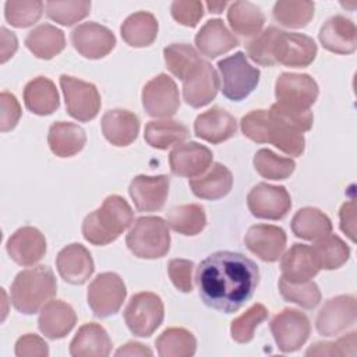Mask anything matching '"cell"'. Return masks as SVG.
<instances>
[{"label": "cell", "instance_id": "6da1fadb", "mask_svg": "<svg viewBox=\"0 0 357 357\" xmlns=\"http://www.w3.org/2000/svg\"><path fill=\"white\" fill-rule=\"evenodd\" d=\"M195 282L208 307L231 314L252 297L259 283V269L240 252L216 251L199 262Z\"/></svg>", "mask_w": 357, "mask_h": 357}, {"label": "cell", "instance_id": "7a4b0ae2", "mask_svg": "<svg viewBox=\"0 0 357 357\" xmlns=\"http://www.w3.org/2000/svg\"><path fill=\"white\" fill-rule=\"evenodd\" d=\"M134 223V212L128 202L120 195H109L103 204L85 216L82 236L93 245H106Z\"/></svg>", "mask_w": 357, "mask_h": 357}, {"label": "cell", "instance_id": "3957f363", "mask_svg": "<svg viewBox=\"0 0 357 357\" xmlns=\"http://www.w3.org/2000/svg\"><path fill=\"white\" fill-rule=\"evenodd\" d=\"M57 291L53 271L39 265L21 271L11 284V301L18 312L31 315L39 311Z\"/></svg>", "mask_w": 357, "mask_h": 357}, {"label": "cell", "instance_id": "277c9868", "mask_svg": "<svg viewBox=\"0 0 357 357\" xmlns=\"http://www.w3.org/2000/svg\"><path fill=\"white\" fill-rule=\"evenodd\" d=\"M243 134L258 144H273L289 156H300L305 148L304 135L272 119L269 110H252L241 119Z\"/></svg>", "mask_w": 357, "mask_h": 357}, {"label": "cell", "instance_id": "5b68a950", "mask_svg": "<svg viewBox=\"0 0 357 357\" xmlns=\"http://www.w3.org/2000/svg\"><path fill=\"white\" fill-rule=\"evenodd\" d=\"M126 244L137 258H162L170 250L169 225L159 216H141L132 223Z\"/></svg>", "mask_w": 357, "mask_h": 357}, {"label": "cell", "instance_id": "8992f818", "mask_svg": "<svg viewBox=\"0 0 357 357\" xmlns=\"http://www.w3.org/2000/svg\"><path fill=\"white\" fill-rule=\"evenodd\" d=\"M218 68L222 78V93L230 100L245 99L259 82V70L248 63L243 52L219 60Z\"/></svg>", "mask_w": 357, "mask_h": 357}, {"label": "cell", "instance_id": "52a82bcc", "mask_svg": "<svg viewBox=\"0 0 357 357\" xmlns=\"http://www.w3.org/2000/svg\"><path fill=\"white\" fill-rule=\"evenodd\" d=\"M165 307L162 298L151 291L134 294L126 310L124 321L130 332L139 337L151 336L163 322Z\"/></svg>", "mask_w": 357, "mask_h": 357}, {"label": "cell", "instance_id": "ba28073f", "mask_svg": "<svg viewBox=\"0 0 357 357\" xmlns=\"http://www.w3.org/2000/svg\"><path fill=\"white\" fill-rule=\"evenodd\" d=\"M126 296L123 279L114 272H103L89 283L86 298L95 317L107 318L119 312Z\"/></svg>", "mask_w": 357, "mask_h": 357}, {"label": "cell", "instance_id": "9c48e42d", "mask_svg": "<svg viewBox=\"0 0 357 357\" xmlns=\"http://www.w3.org/2000/svg\"><path fill=\"white\" fill-rule=\"evenodd\" d=\"M60 86L66 99L68 114L82 123L93 120L100 110V95L96 86L79 78L63 74Z\"/></svg>", "mask_w": 357, "mask_h": 357}, {"label": "cell", "instance_id": "30bf717a", "mask_svg": "<svg viewBox=\"0 0 357 357\" xmlns=\"http://www.w3.org/2000/svg\"><path fill=\"white\" fill-rule=\"evenodd\" d=\"M271 332L280 351L293 353L308 340L311 324L304 312L296 308H284L271 321Z\"/></svg>", "mask_w": 357, "mask_h": 357}, {"label": "cell", "instance_id": "8fae6325", "mask_svg": "<svg viewBox=\"0 0 357 357\" xmlns=\"http://www.w3.org/2000/svg\"><path fill=\"white\" fill-rule=\"evenodd\" d=\"M319 93L317 81L308 74L282 73L275 84L276 103L300 110H308Z\"/></svg>", "mask_w": 357, "mask_h": 357}, {"label": "cell", "instance_id": "7c38bea8", "mask_svg": "<svg viewBox=\"0 0 357 357\" xmlns=\"http://www.w3.org/2000/svg\"><path fill=\"white\" fill-rule=\"evenodd\" d=\"M250 212L259 219L280 220L291 208V198L283 185L259 183L247 195Z\"/></svg>", "mask_w": 357, "mask_h": 357}, {"label": "cell", "instance_id": "4fadbf2b", "mask_svg": "<svg viewBox=\"0 0 357 357\" xmlns=\"http://www.w3.org/2000/svg\"><path fill=\"white\" fill-rule=\"evenodd\" d=\"M142 106L151 117L174 116L180 107V96L173 78L159 74L149 79L142 88Z\"/></svg>", "mask_w": 357, "mask_h": 357}, {"label": "cell", "instance_id": "5bb4252c", "mask_svg": "<svg viewBox=\"0 0 357 357\" xmlns=\"http://www.w3.org/2000/svg\"><path fill=\"white\" fill-rule=\"evenodd\" d=\"M357 318L356 297L349 294L328 300L317 315L315 326L322 336H336L350 328Z\"/></svg>", "mask_w": 357, "mask_h": 357}, {"label": "cell", "instance_id": "9a60e30c", "mask_svg": "<svg viewBox=\"0 0 357 357\" xmlns=\"http://www.w3.org/2000/svg\"><path fill=\"white\" fill-rule=\"evenodd\" d=\"M219 91V77L211 63L202 60L190 70L183 79V98L191 107H202L211 103Z\"/></svg>", "mask_w": 357, "mask_h": 357}, {"label": "cell", "instance_id": "2e32d148", "mask_svg": "<svg viewBox=\"0 0 357 357\" xmlns=\"http://www.w3.org/2000/svg\"><path fill=\"white\" fill-rule=\"evenodd\" d=\"M317 45L312 38L297 33V32H279L275 47L273 57L276 64L280 63L287 67H307L310 66L317 56Z\"/></svg>", "mask_w": 357, "mask_h": 357}, {"label": "cell", "instance_id": "e0dca14e", "mask_svg": "<svg viewBox=\"0 0 357 357\" xmlns=\"http://www.w3.org/2000/svg\"><path fill=\"white\" fill-rule=\"evenodd\" d=\"M71 43L85 59L98 60L107 56L116 46L114 33L98 22H84L73 29Z\"/></svg>", "mask_w": 357, "mask_h": 357}, {"label": "cell", "instance_id": "ac0fdd59", "mask_svg": "<svg viewBox=\"0 0 357 357\" xmlns=\"http://www.w3.org/2000/svg\"><path fill=\"white\" fill-rule=\"evenodd\" d=\"M212 151L198 142L176 145L169 155V165L173 174L195 178L204 174L212 165Z\"/></svg>", "mask_w": 357, "mask_h": 357}, {"label": "cell", "instance_id": "d6986e66", "mask_svg": "<svg viewBox=\"0 0 357 357\" xmlns=\"http://www.w3.org/2000/svg\"><path fill=\"white\" fill-rule=\"evenodd\" d=\"M170 180L167 176H137L131 180L128 192L139 212H155L163 208L169 195Z\"/></svg>", "mask_w": 357, "mask_h": 357}, {"label": "cell", "instance_id": "ffe728a7", "mask_svg": "<svg viewBox=\"0 0 357 357\" xmlns=\"http://www.w3.org/2000/svg\"><path fill=\"white\" fill-rule=\"evenodd\" d=\"M286 241L284 230L273 225H254L244 236L247 248L265 262H276L286 248Z\"/></svg>", "mask_w": 357, "mask_h": 357}, {"label": "cell", "instance_id": "44dd1931", "mask_svg": "<svg viewBox=\"0 0 357 357\" xmlns=\"http://www.w3.org/2000/svg\"><path fill=\"white\" fill-rule=\"evenodd\" d=\"M6 250L15 264L31 266L45 257L46 238L36 227L24 226L10 236Z\"/></svg>", "mask_w": 357, "mask_h": 357}, {"label": "cell", "instance_id": "7402d4cb", "mask_svg": "<svg viewBox=\"0 0 357 357\" xmlns=\"http://www.w3.org/2000/svg\"><path fill=\"white\" fill-rule=\"evenodd\" d=\"M59 275L71 284H84L93 273L91 252L79 243L66 245L56 257Z\"/></svg>", "mask_w": 357, "mask_h": 357}, {"label": "cell", "instance_id": "603a6c76", "mask_svg": "<svg viewBox=\"0 0 357 357\" xmlns=\"http://www.w3.org/2000/svg\"><path fill=\"white\" fill-rule=\"evenodd\" d=\"M282 258V278L291 283L311 280L319 271L321 265L312 247L305 244H293Z\"/></svg>", "mask_w": 357, "mask_h": 357}, {"label": "cell", "instance_id": "cb8c5ba5", "mask_svg": "<svg viewBox=\"0 0 357 357\" xmlns=\"http://www.w3.org/2000/svg\"><path fill=\"white\" fill-rule=\"evenodd\" d=\"M321 45L337 54H351L357 47L356 24L343 15L331 17L319 29Z\"/></svg>", "mask_w": 357, "mask_h": 357}, {"label": "cell", "instance_id": "d4e9b609", "mask_svg": "<svg viewBox=\"0 0 357 357\" xmlns=\"http://www.w3.org/2000/svg\"><path fill=\"white\" fill-rule=\"evenodd\" d=\"M195 135L211 144H220L230 139L237 131L236 119L225 109L215 106L201 114L194 121Z\"/></svg>", "mask_w": 357, "mask_h": 357}, {"label": "cell", "instance_id": "484cf974", "mask_svg": "<svg viewBox=\"0 0 357 357\" xmlns=\"http://www.w3.org/2000/svg\"><path fill=\"white\" fill-rule=\"evenodd\" d=\"M77 324V314L74 308L61 301V300H50L47 301L39 314L38 326L39 331L52 340L66 337L74 325Z\"/></svg>", "mask_w": 357, "mask_h": 357}, {"label": "cell", "instance_id": "4316f807", "mask_svg": "<svg viewBox=\"0 0 357 357\" xmlns=\"http://www.w3.org/2000/svg\"><path fill=\"white\" fill-rule=\"evenodd\" d=\"M100 126L105 138L112 145L127 146L138 137L139 119L127 109H112L103 114Z\"/></svg>", "mask_w": 357, "mask_h": 357}, {"label": "cell", "instance_id": "83f0119b", "mask_svg": "<svg viewBox=\"0 0 357 357\" xmlns=\"http://www.w3.org/2000/svg\"><path fill=\"white\" fill-rule=\"evenodd\" d=\"M112 339L106 329L95 322L84 324L70 343L74 357H106L112 351Z\"/></svg>", "mask_w": 357, "mask_h": 357}, {"label": "cell", "instance_id": "f1b7e54d", "mask_svg": "<svg viewBox=\"0 0 357 357\" xmlns=\"http://www.w3.org/2000/svg\"><path fill=\"white\" fill-rule=\"evenodd\" d=\"M197 49L206 57L215 59L238 45V39L226 28L222 20L215 18L204 24L195 35Z\"/></svg>", "mask_w": 357, "mask_h": 357}, {"label": "cell", "instance_id": "f546056e", "mask_svg": "<svg viewBox=\"0 0 357 357\" xmlns=\"http://www.w3.org/2000/svg\"><path fill=\"white\" fill-rule=\"evenodd\" d=\"M233 187L231 172L222 163H213L201 176L190 180V188L195 197L202 199H220Z\"/></svg>", "mask_w": 357, "mask_h": 357}, {"label": "cell", "instance_id": "4dcf8cb0", "mask_svg": "<svg viewBox=\"0 0 357 357\" xmlns=\"http://www.w3.org/2000/svg\"><path fill=\"white\" fill-rule=\"evenodd\" d=\"M47 144L56 156L70 158L84 149L86 144V134L78 124L56 121L49 128Z\"/></svg>", "mask_w": 357, "mask_h": 357}, {"label": "cell", "instance_id": "1f68e13d", "mask_svg": "<svg viewBox=\"0 0 357 357\" xmlns=\"http://www.w3.org/2000/svg\"><path fill=\"white\" fill-rule=\"evenodd\" d=\"M24 103L29 112L38 116H47L60 106L59 92L52 79L36 77L24 88Z\"/></svg>", "mask_w": 357, "mask_h": 357}, {"label": "cell", "instance_id": "d6a6232c", "mask_svg": "<svg viewBox=\"0 0 357 357\" xmlns=\"http://www.w3.org/2000/svg\"><path fill=\"white\" fill-rule=\"evenodd\" d=\"M28 50L42 60H50L66 47L64 32L54 25L42 24L33 28L25 38Z\"/></svg>", "mask_w": 357, "mask_h": 357}, {"label": "cell", "instance_id": "836d02e7", "mask_svg": "<svg viewBox=\"0 0 357 357\" xmlns=\"http://www.w3.org/2000/svg\"><path fill=\"white\" fill-rule=\"evenodd\" d=\"M159 31L156 17L148 11L131 14L123 22L120 32L123 40L132 47H145L155 42Z\"/></svg>", "mask_w": 357, "mask_h": 357}, {"label": "cell", "instance_id": "e575fe53", "mask_svg": "<svg viewBox=\"0 0 357 357\" xmlns=\"http://www.w3.org/2000/svg\"><path fill=\"white\" fill-rule=\"evenodd\" d=\"M291 230L298 238L315 241L332 233V222L322 211L305 206L294 213Z\"/></svg>", "mask_w": 357, "mask_h": 357}, {"label": "cell", "instance_id": "d590c367", "mask_svg": "<svg viewBox=\"0 0 357 357\" xmlns=\"http://www.w3.org/2000/svg\"><path fill=\"white\" fill-rule=\"evenodd\" d=\"M227 21L236 33L250 38L261 32L265 24V15L254 3L234 1L229 6Z\"/></svg>", "mask_w": 357, "mask_h": 357}, {"label": "cell", "instance_id": "8d00e7d4", "mask_svg": "<svg viewBox=\"0 0 357 357\" xmlns=\"http://www.w3.org/2000/svg\"><path fill=\"white\" fill-rule=\"evenodd\" d=\"M188 128L176 120H152L146 123L144 138L152 148L167 149L188 138Z\"/></svg>", "mask_w": 357, "mask_h": 357}, {"label": "cell", "instance_id": "74e56055", "mask_svg": "<svg viewBox=\"0 0 357 357\" xmlns=\"http://www.w3.org/2000/svg\"><path fill=\"white\" fill-rule=\"evenodd\" d=\"M162 357H191L197 350L194 335L184 328H167L155 342Z\"/></svg>", "mask_w": 357, "mask_h": 357}, {"label": "cell", "instance_id": "f35d334b", "mask_svg": "<svg viewBox=\"0 0 357 357\" xmlns=\"http://www.w3.org/2000/svg\"><path fill=\"white\" fill-rule=\"evenodd\" d=\"M167 225L184 236L201 233L206 225L205 209L199 204H187L173 208L167 213Z\"/></svg>", "mask_w": 357, "mask_h": 357}, {"label": "cell", "instance_id": "ab89813d", "mask_svg": "<svg viewBox=\"0 0 357 357\" xmlns=\"http://www.w3.org/2000/svg\"><path fill=\"white\" fill-rule=\"evenodd\" d=\"M314 3L303 0H279L273 6L275 20L286 28H304L314 17Z\"/></svg>", "mask_w": 357, "mask_h": 357}, {"label": "cell", "instance_id": "60d3db41", "mask_svg": "<svg viewBox=\"0 0 357 357\" xmlns=\"http://www.w3.org/2000/svg\"><path fill=\"white\" fill-rule=\"evenodd\" d=\"M314 252L319 261L321 269L332 271L344 265L350 257L349 245L336 234H328L319 240H315L312 245Z\"/></svg>", "mask_w": 357, "mask_h": 357}, {"label": "cell", "instance_id": "b9f144b4", "mask_svg": "<svg viewBox=\"0 0 357 357\" xmlns=\"http://www.w3.org/2000/svg\"><path fill=\"white\" fill-rule=\"evenodd\" d=\"M255 170L268 180H284L290 177L296 169V162L290 158L278 156L271 149H259L254 155Z\"/></svg>", "mask_w": 357, "mask_h": 357}, {"label": "cell", "instance_id": "7bdbcfd3", "mask_svg": "<svg viewBox=\"0 0 357 357\" xmlns=\"http://www.w3.org/2000/svg\"><path fill=\"white\" fill-rule=\"evenodd\" d=\"M163 57L167 70L181 81L190 70L201 61L197 50L187 43H173L166 46L163 49Z\"/></svg>", "mask_w": 357, "mask_h": 357}, {"label": "cell", "instance_id": "ee69618b", "mask_svg": "<svg viewBox=\"0 0 357 357\" xmlns=\"http://www.w3.org/2000/svg\"><path fill=\"white\" fill-rule=\"evenodd\" d=\"M278 284L279 291L286 301L294 303L305 310H312L321 303V291L317 283L312 280L291 283L280 276Z\"/></svg>", "mask_w": 357, "mask_h": 357}, {"label": "cell", "instance_id": "f6af8a7d", "mask_svg": "<svg viewBox=\"0 0 357 357\" xmlns=\"http://www.w3.org/2000/svg\"><path fill=\"white\" fill-rule=\"evenodd\" d=\"M43 14V3L39 0H8L4 4V15L15 28H26L39 21Z\"/></svg>", "mask_w": 357, "mask_h": 357}, {"label": "cell", "instance_id": "bcb514c9", "mask_svg": "<svg viewBox=\"0 0 357 357\" xmlns=\"http://www.w3.org/2000/svg\"><path fill=\"white\" fill-rule=\"evenodd\" d=\"M268 318V310L265 305L257 303L252 304L245 312L234 318L230 325L231 339L237 343H248L254 337V332L259 324Z\"/></svg>", "mask_w": 357, "mask_h": 357}, {"label": "cell", "instance_id": "7dc6e473", "mask_svg": "<svg viewBox=\"0 0 357 357\" xmlns=\"http://www.w3.org/2000/svg\"><path fill=\"white\" fill-rule=\"evenodd\" d=\"M91 10V1L67 0V1H46V15L64 26H71L84 20Z\"/></svg>", "mask_w": 357, "mask_h": 357}, {"label": "cell", "instance_id": "c3c4849f", "mask_svg": "<svg viewBox=\"0 0 357 357\" xmlns=\"http://www.w3.org/2000/svg\"><path fill=\"white\" fill-rule=\"evenodd\" d=\"M279 32L280 29L276 26H268L264 29L258 36L247 43L248 57L259 66H275L276 61L273 57V47Z\"/></svg>", "mask_w": 357, "mask_h": 357}, {"label": "cell", "instance_id": "681fc988", "mask_svg": "<svg viewBox=\"0 0 357 357\" xmlns=\"http://www.w3.org/2000/svg\"><path fill=\"white\" fill-rule=\"evenodd\" d=\"M269 114L272 116L273 120L280 123L282 126L297 131L300 134L311 130L314 116L312 112L308 110H300V109H291L282 106L279 103H273L269 109Z\"/></svg>", "mask_w": 357, "mask_h": 357}, {"label": "cell", "instance_id": "f907efd6", "mask_svg": "<svg viewBox=\"0 0 357 357\" xmlns=\"http://www.w3.org/2000/svg\"><path fill=\"white\" fill-rule=\"evenodd\" d=\"M357 332L353 331L336 342H317L307 351L305 356H356Z\"/></svg>", "mask_w": 357, "mask_h": 357}, {"label": "cell", "instance_id": "816d5d0a", "mask_svg": "<svg viewBox=\"0 0 357 357\" xmlns=\"http://www.w3.org/2000/svg\"><path fill=\"white\" fill-rule=\"evenodd\" d=\"M170 13L178 24L194 28L204 15V4L197 0H176L172 3Z\"/></svg>", "mask_w": 357, "mask_h": 357}, {"label": "cell", "instance_id": "f5cc1de1", "mask_svg": "<svg viewBox=\"0 0 357 357\" xmlns=\"http://www.w3.org/2000/svg\"><path fill=\"white\" fill-rule=\"evenodd\" d=\"M192 271L194 262L188 259H172L167 265V273L174 287L183 293L192 290Z\"/></svg>", "mask_w": 357, "mask_h": 357}, {"label": "cell", "instance_id": "db71d44e", "mask_svg": "<svg viewBox=\"0 0 357 357\" xmlns=\"http://www.w3.org/2000/svg\"><path fill=\"white\" fill-rule=\"evenodd\" d=\"M0 130L1 132L11 131L21 117V106L17 98L10 92L0 93Z\"/></svg>", "mask_w": 357, "mask_h": 357}, {"label": "cell", "instance_id": "11a10c76", "mask_svg": "<svg viewBox=\"0 0 357 357\" xmlns=\"http://www.w3.org/2000/svg\"><path fill=\"white\" fill-rule=\"evenodd\" d=\"M17 357H46L49 356L47 343L35 333L21 336L15 343Z\"/></svg>", "mask_w": 357, "mask_h": 357}, {"label": "cell", "instance_id": "9f6ffc18", "mask_svg": "<svg viewBox=\"0 0 357 357\" xmlns=\"http://www.w3.org/2000/svg\"><path fill=\"white\" fill-rule=\"evenodd\" d=\"M339 218H340L342 231L346 233V236L351 241H356V202H354V199H350L342 205Z\"/></svg>", "mask_w": 357, "mask_h": 357}, {"label": "cell", "instance_id": "6f0895ef", "mask_svg": "<svg viewBox=\"0 0 357 357\" xmlns=\"http://www.w3.org/2000/svg\"><path fill=\"white\" fill-rule=\"evenodd\" d=\"M18 49V40L14 32L8 31L7 28H1V47H0V63H6L8 59L14 56V53Z\"/></svg>", "mask_w": 357, "mask_h": 357}, {"label": "cell", "instance_id": "680465c9", "mask_svg": "<svg viewBox=\"0 0 357 357\" xmlns=\"http://www.w3.org/2000/svg\"><path fill=\"white\" fill-rule=\"evenodd\" d=\"M152 354H153L152 350L139 342H128L116 351L117 357H121V356H152Z\"/></svg>", "mask_w": 357, "mask_h": 357}, {"label": "cell", "instance_id": "91938a15", "mask_svg": "<svg viewBox=\"0 0 357 357\" xmlns=\"http://www.w3.org/2000/svg\"><path fill=\"white\" fill-rule=\"evenodd\" d=\"M226 6H227V1H206V7L209 13H215V14L222 13Z\"/></svg>", "mask_w": 357, "mask_h": 357}]
</instances>
